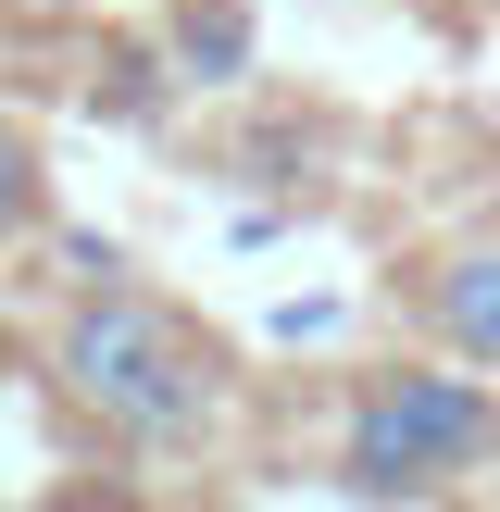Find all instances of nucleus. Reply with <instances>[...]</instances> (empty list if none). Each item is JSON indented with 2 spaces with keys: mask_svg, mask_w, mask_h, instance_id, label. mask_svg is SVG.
I'll return each instance as SVG.
<instances>
[{
  "mask_svg": "<svg viewBox=\"0 0 500 512\" xmlns=\"http://www.w3.org/2000/svg\"><path fill=\"white\" fill-rule=\"evenodd\" d=\"M38 213H50V175H38V138H25V125H0V238H25Z\"/></svg>",
  "mask_w": 500,
  "mask_h": 512,
  "instance_id": "nucleus-4",
  "label": "nucleus"
},
{
  "mask_svg": "<svg viewBox=\"0 0 500 512\" xmlns=\"http://www.w3.org/2000/svg\"><path fill=\"white\" fill-rule=\"evenodd\" d=\"M413 313H425V338H438L450 363H500V213L475 225V238H450L438 263H425Z\"/></svg>",
  "mask_w": 500,
  "mask_h": 512,
  "instance_id": "nucleus-3",
  "label": "nucleus"
},
{
  "mask_svg": "<svg viewBox=\"0 0 500 512\" xmlns=\"http://www.w3.org/2000/svg\"><path fill=\"white\" fill-rule=\"evenodd\" d=\"M238 13H225V0H200V13H175V63H188L200 75V88H213V75H238Z\"/></svg>",
  "mask_w": 500,
  "mask_h": 512,
  "instance_id": "nucleus-5",
  "label": "nucleus"
},
{
  "mask_svg": "<svg viewBox=\"0 0 500 512\" xmlns=\"http://www.w3.org/2000/svg\"><path fill=\"white\" fill-rule=\"evenodd\" d=\"M50 512H150V500H138V488H100V475H88V488H63Z\"/></svg>",
  "mask_w": 500,
  "mask_h": 512,
  "instance_id": "nucleus-6",
  "label": "nucleus"
},
{
  "mask_svg": "<svg viewBox=\"0 0 500 512\" xmlns=\"http://www.w3.org/2000/svg\"><path fill=\"white\" fill-rule=\"evenodd\" d=\"M50 388L125 450H200L225 413V350L150 288H88L50 325Z\"/></svg>",
  "mask_w": 500,
  "mask_h": 512,
  "instance_id": "nucleus-1",
  "label": "nucleus"
},
{
  "mask_svg": "<svg viewBox=\"0 0 500 512\" xmlns=\"http://www.w3.org/2000/svg\"><path fill=\"white\" fill-rule=\"evenodd\" d=\"M488 463H500V400L475 363H388L338 425V488L375 512H413Z\"/></svg>",
  "mask_w": 500,
  "mask_h": 512,
  "instance_id": "nucleus-2",
  "label": "nucleus"
}]
</instances>
